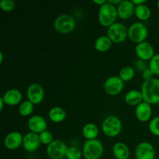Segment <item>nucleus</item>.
Segmentation results:
<instances>
[{
    "mask_svg": "<svg viewBox=\"0 0 159 159\" xmlns=\"http://www.w3.org/2000/svg\"><path fill=\"white\" fill-rule=\"evenodd\" d=\"M144 102L149 104L159 103V79L144 81L141 88Z\"/></svg>",
    "mask_w": 159,
    "mask_h": 159,
    "instance_id": "1",
    "label": "nucleus"
},
{
    "mask_svg": "<svg viewBox=\"0 0 159 159\" xmlns=\"http://www.w3.org/2000/svg\"><path fill=\"white\" fill-rule=\"evenodd\" d=\"M118 16L116 6L107 2L104 5L99 7L98 12V20L102 26L110 27L111 25L116 23Z\"/></svg>",
    "mask_w": 159,
    "mask_h": 159,
    "instance_id": "2",
    "label": "nucleus"
},
{
    "mask_svg": "<svg viewBox=\"0 0 159 159\" xmlns=\"http://www.w3.org/2000/svg\"><path fill=\"white\" fill-rule=\"evenodd\" d=\"M101 128L106 136L115 138L119 135L122 130V122L118 116L109 115L102 120Z\"/></svg>",
    "mask_w": 159,
    "mask_h": 159,
    "instance_id": "3",
    "label": "nucleus"
},
{
    "mask_svg": "<svg viewBox=\"0 0 159 159\" xmlns=\"http://www.w3.org/2000/svg\"><path fill=\"white\" fill-rule=\"evenodd\" d=\"M82 151L85 159H99L103 155L104 147L99 140H86Z\"/></svg>",
    "mask_w": 159,
    "mask_h": 159,
    "instance_id": "4",
    "label": "nucleus"
},
{
    "mask_svg": "<svg viewBox=\"0 0 159 159\" xmlns=\"http://www.w3.org/2000/svg\"><path fill=\"white\" fill-rule=\"evenodd\" d=\"M75 27V20L71 15L61 14L54 20V29L59 34H69L73 31Z\"/></svg>",
    "mask_w": 159,
    "mask_h": 159,
    "instance_id": "5",
    "label": "nucleus"
},
{
    "mask_svg": "<svg viewBox=\"0 0 159 159\" xmlns=\"http://www.w3.org/2000/svg\"><path fill=\"white\" fill-rule=\"evenodd\" d=\"M107 36L113 43H122L128 37V28L124 23L116 22L108 27Z\"/></svg>",
    "mask_w": 159,
    "mask_h": 159,
    "instance_id": "6",
    "label": "nucleus"
},
{
    "mask_svg": "<svg viewBox=\"0 0 159 159\" xmlns=\"http://www.w3.org/2000/svg\"><path fill=\"white\" fill-rule=\"evenodd\" d=\"M148 36V30L141 22H135L128 28V38L137 44L145 41Z\"/></svg>",
    "mask_w": 159,
    "mask_h": 159,
    "instance_id": "7",
    "label": "nucleus"
},
{
    "mask_svg": "<svg viewBox=\"0 0 159 159\" xmlns=\"http://www.w3.org/2000/svg\"><path fill=\"white\" fill-rule=\"evenodd\" d=\"M68 147L64 141L61 140H54L47 146L46 152L51 159H63L66 157Z\"/></svg>",
    "mask_w": 159,
    "mask_h": 159,
    "instance_id": "8",
    "label": "nucleus"
},
{
    "mask_svg": "<svg viewBox=\"0 0 159 159\" xmlns=\"http://www.w3.org/2000/svg\"><path fill=\"white\" fill-rule=\"evenodd\" d=\"M124 82L119 76L113 75L109 77L103 84V89L106 93L110 96H116L123 91Z\"/></svg>",
    "mask_w": 159,
    "mask_h": 159,
    "instance_id": "9",
    "label": "nucleus"
},
{
    "mask_svg": "<svg viewBox=\"0 0 159 159\" xmlns=\"http://www.w3.org/2000/svg\"><path fill=\"white\" fill-rule=\"evenodd\" d=\"M156 152L153 144L148 141H142L135 148L136 159H155Z\"/></svg>",
    "mask_w": 159,
    "mask_h": 159,
    "instance_id": "10",
    "label": "nucleus"
},
{
    "mask_svg": "<svg viewBox=\"0 0 159 159\" xmlns=\"http://www.w3.org/2000/svg\"><path fill=\"white\" fill-rule=\"evenodd\" d=\"M26 96L27 100L34 105L40 104L44 99V89L39 83H33L27 88Z\"/></svg>",
    "mask_w": 159,
    "mask_h": 159,
    "instance_id": "11",
    "label": "nucleus"
},
{
    "mask_svg": "<svg viewBox=\"0 0 159 159\" xmlns=\"http://www.w3.org/2000/svg\"><path fill=\"white\" fill-rule=\"evenodd\" d=\"M135 54L139 59L147 61L155 56V48L149 42H141L135 47Z\"/></svg>",
    "mask_w": 159,
    "mask_h": 159,
    "instance_id": "12",
    "label": "nucleus"
},
{
    "mask_svg": "<svg viewBox=\"0 0 159 159\" xmlns=\"http://www.w3.org/2000/svg\"><path fill=\"white\" fill-rule=\"evenodd\" d=\"M27 127L31 132L40 134L44 130H47L48 123L45 118H43L40 115H34V116H31L28 120Z\"/></svg>",
    "mask_w": 159,
    "mask_h": 159,
    "instance_id": "13",
    "label": "nucleus"
},
{
    "mask_svg": "<svg viewBox=\"0 0 159 159\" xmlns=\"http://www.w3.org/2000/svg\"><path fill=\"white\" fill-rule=\"evenodd\" d=\"M40 144L41 142H40V137L37 134L30 131L23 136V147L27 152L32 153L36 152L40 148Z\"/></svg>",
    "mask_w": 159,
    "mask_h": 159,
    "instance_id": "14",
    "label": "nucleus"
},
{
    "mask_svg": "<svg viewBox=\"0 0 159 159\" xmlns=\"http://www.w3.org/2000/svg\"><path fill=\"white\" fill-rule=\"evenodd\" d=\"M23 136L19 131H11L5 137L4 145L9 150H16L23 145Z\"/></svg>",
    "mask_w": 159,
    "mask_h": 159,
    "instance_id": "15",
    "label": "nucleus"
},
{
    "mask_svg": "<svg viewBox=\"0 0 159 159\" xmlns=\"http://www.w3.org/2000/svg\"><path fill=\"white\" fill-rule=\"evenodd\" d=\"M135 5L130 0H122L117 8L118 16L122 20H128L134 14Z\"/></svg>",
    "mask_w": 159,
    "mask_h": 159,
    "instance_id": "16",
    "label": "nucleus"
},
{
    "mask_svg": "<svg viewBox=\"0 0 159 159\" xmlns=\"http://www.w3.org/2000/svg\"><path fill=\"white\" fill-rule=\"evenodd\" d=\"M152 115V109L151 104L147 102H141L135 108V116L141 122H147L151 120Z\"/></svg>",
    "mask_w": 159,
    "mask_h": 159,
    "instance_id": "17",
    "label": "nucleus"
},
{
    "mask_svg": "<svg viewBox=\"0 0 159 159\" xmlns=\"http://www.w3.org/2000/svg\"><path fill=\"white\" fill-rule=\"evenodd\" d=\"M2 98L4 100L6 105L16 106L22 101L23 94L17 89H10L4 93Z\"/></svg>",
    "mask_w": 159,
    "mask_h": 159,
    "instance_id": "18",
    "label": "nucleus"
},
{
    "mask_svg": "<svg viewBox=\"0 0 159 159\" xmlns=\"http://www.w3.org/2000/svg\"><path fill=\"white\" fill-rule=\"evenodd\" d=\"M113 154L116 159H129L130 155V148L124 142L118 141L113 146Z\"/></svg>",
    "mask_w": 159,
    "mask_h": 159,
    "instance_id": "19",
    "label": "nucleus"
},
{
    "mask_svg": "<svg viewBox=\"0 0 159 159\" xmlns=\"http://www.w3.org/2000/svg\"><path fill=\"white\" fill-rule=\"evenodd\" d=\"M82 133L86 140H94L97 139L96 138L99 135V130L96 124L93 123H87L82 127Z\"/></svg>",
    "mask_w": 159,
    "mask_h": 159,
    "instance_id": "20",
    "label": "nucleus"
},
{
    "mask_svg": "<svg viewBox=\"0 0 159 159\" xmlns=\"http://www.w3.org/2000/svg\"><path fill=\"white\" fill-rule=\"evenodd\" d=\"M125 101L130 106H138L144 101L141 90L132 89L127 92L125 95Z\"/></svg>",
    "mask_w": 159,
    "mask_h": 159,
    "instance_id": "21",
    "label": "nucleus"
},
{
    "mask_svg": "<svg viewBox=\"0 0 159 159\" xmlns=\"http://www.w3.org/2000/svg\"><path fill=\"white\" fill-rule=\"evenodd\" d=\"M48 117L52 122L61 123L66 118V112L62 107H54L48 111Z\"/></svg>",
    "mask_w": 159,
    "mask_h": 159,
    "instance_id": "22",
    "label": "nucleus"
},
{
    "mask_svg": "<svg viewBox=\"0 0 159 159\" xmlns=\"http://www.w3.org/2000/svg\"><path fill=\"white\" fill-rule=\"evenodd\" d=\"M112 43L107 35L99 36L95 42V48L99 52H107L112 47Z\"/></svg>",
    "mask_w": 159,
    "mask_h": 159,
    "instance_id": "23",
    "label": "nucleus"
},
{
    "mask_svg": "<svg viewBox=\"0 0 159 159\" xmlns=\"http://www.w3.org/2000/svg\"><path fill=\"white\" fill-rule=\"evenodd\" d=\"M134 14L140 20L145 21V20H148L151 17L152 11H151L150 8L147 5L142 4L139 5V6H136Z\"/></svg>",
    "mask_w": 159,
    "mask_h": 159,
    "instance_id": "24",
    "label": "nucleus"
},
{
    "mask_svg": "<svg viewBox=\"0 0 159 159\" xmlns=\"http://www.w3.org/2000/svg\"><path fill=\"white\" fill-rule=\"evenodd\" d=\"M34 104H33L30 101L25 100L19 105L18 112L22 116H29L34 111Z\"/></svg>",
    "mask_w": 159,
    "mask_h": 159,
    "instance_id": "25",
    "label": "nucleus"
},
{
    "mask_svg": "<svg viewBox=\"0 0 159 159\" xmlns=\"http://www.w3.org/2000/svg\"><path fill=\"white\" fill-rule=\"evenodd\" d=\"M135 75V69L131 66H127L124 67L120 69L119 73V77L125 82H129L131 80Z\"/></svg>",
    "mask_w": 159,
    "mask_h": 159,
    "instance_id": "26",
    "label": "nucleus"
},
{
    "mask_svg": "<svg viewBox=\"0 0 159 159\" xmlns=\"http://www.w3.org/2000/svg\"><path fill=\"white\" fill-rule=\"evenodd\" d=\"M83 156L82 155V151H81L79 148L71 146L69 147L67 150L66 158L67 159H81Z\"/></svg>",
    "mask_w": 159,
    "mask_h": 159,
    "instance_id": "27",
    "label": "nucleus"
},
{
    "mask_svg": "<svg viewBox=\"0 0 159 159\" xmlns=\"http://www.w3.org/2000/svg\"><path fill=\"white\" fill-rule=\"evenodd\" d=\"M148 129L152 134L159 137V116L151 120L148 124Z\"/></svg>",
    "mask_w": 159,
    "mask_h": 159,
    "instance_id": "28",
    "label": "nucleus"
},
{
    "mask_svg": "<svg viewBox=\"0 0 159 159\" xmlns=\"http://www.w3.org/2000/svg\"><path fill=\"white\" fill-rule=\"evenodd\" d=\"M148 66L154 75L159 76V54H155V56L149 61Z\"/></svg>",
    "mask_w": 159,
    "mask_h": 159,
    "instance_id": "29",
    "label": "nucleus"
},
{
    "mask_svg": "<svg viewBox=\"0 0 159 159\" xmlns=\"http://www.w3.org/2000/svg\"><path fill=\"white\" fill-rule=\"evenodd\" d=\"M40 137V140L41 144H45V145L48 146V144H51L54 140H53V134L51 131L49 130H44L43 132L40 133L39 134Z\"/></svg>",
    "mask_w": 159,
    "mask_h": 159,
    "instance_id": "30",
    "label": "nucleus"
},
{
    "mask_svg": "<svg viewBox=\"0 0 159 159\" xmlns=\"http://www.w3.org/2000/svg\"><path fill=\"white\" fill-rule=\"evenodd\" d=\"M16 7V3L13 0H1L0 8L5 12H11Z\"/></svg>",
    "mask_w": 159,
    "mask_h": 159,
    "instance_id": "31",
    "label": "nucleus"
},
{
    "mask_svg": "<svg viewBox=\"0 0 159 159\" xmlns=\"http://www.w3.org/2000/svg\"><path fill=\"white\" fill-rule=\"evenodd\" d=\"M134 68L139 71H141V73H142L144 70L148 68L149 66L147 65L145 61L141 60V59L138 58V60H136L134 61Z\"/></svg>",
    "mask_w": 159,
    "mask_h": 159,
    "instance_id": "32",
    "label": "nucleus"
},
{
    "mask_svg": "<svg viewBox=\"0 0 159 159\" xmlns=\"http://www.w3.org/2000/svg\"><path fill=\"white\" fill-rule=\"evenodd\" d=\"M141 76H142L143 79H144V81H148L154 79V73L152 72V70L148 68L146 70H144V71L141 73Z\"/></svg>",
    "mask_w": 159,
    "mask_h": 159,
    "instance_id": "33",
    "label": "nucleus"
},
{
    "mask_svg": "<svg viewBox=\"0 0 159 159\" xmlns=\"http://www.w3.org/2000/svg\"><path fill=\"white\" fill-rule=\"evenodd\" d=\"M132 2L136 6H139V5L144 4L146 2V0H132Z\"/></svg>",
    "mask_w": 159,
    "mask_h": 159,
    "instance_id": "34",
    "label": "nucleus"
},
{
    "mask_svg": "<svg viewBox=\"0 0 159 159\" xmlns=\"http://www.w3.org/2000/svg\"><path fill=\"white\" fill-rule=\"evenodd\" d=\"M122 1V0H108V2H110V4H112V5H113V6H117L118 5L120 4V2Z\"/></svg>",
    "mask_w": 159,
    "mask_h": 159,
    "instance_id": "35",
    "label": "nucleus"
},
{
    "mask_svg": "<svg viewBox=\"0 0 159 159\" xmlns=\"http://www.w3.org/2000/svg\"><path fill=\"white\" fill-rule=\"evenodd\" d=\"M107 2V1H106V0H93V2L96 3V4H97V5H99V7H100L101 6H102V5L105 4Z\"/></svg>",
    "mask_w": 159,
    "mask_h": 159,
    "instance_id": "36",
    "label": "nucleus"
},
{
    "mask_svg": "<svg viewBox=\"0 0 159 159\" xmlns=\"http://www.w3.org/2000/svg\"><path fill=\"white\" fill-rule=\"evenodd\" d=\"M5 102L4 100H3L2 98H0V111H2L3 110V107H4V105H5Z\"/></svg>",
    "mask_w": 159,
    "mask_h": 159,
    "instance_id": "37",
    "label": "nucleus"
},
{
    "mask_svg": "<svg viewBox=\"0 0 159 159\" xmlns=\"http://www.w3.org/2000/svg\"><path fill=\"white\" fill-rule=\"evenodd\" d=\"M3 62V54L2 52H0V64H2Z\"/></svg>",
    "mask_w": 159,
    "mask_h": 159,
    "instance_id": "38",
    "label": "nucleus"
},
{
    "mask_svg": "<svg viewBox=\"0 0 159 159\" xmlns=\"http://www.w3.org/2000/svg\"><path fill=\"white\" fill-rule=\"evenodd\" d=\"M157 6H158V9H159V1L158 2V3H157Z\"/></svg>",
    "mask_w": 159,
    "mask_h": 159,
    "instance_id": "39",
    "label": "nucleus"
},
{
    "mask_svg": "<svg viewBox=\"0 0 159 159\" xmlns=\"http://www.w3.org/2000/svg\"><path fill=\"white\" fill-rule=\"evenodd\" d=\"M133 159H136V158H133Z\"/></svg>",
    "mask_w": 159,
    "mask_h": 159,
    "instance_id": "40",
    "label": "nucleus"
}]
</instances>
